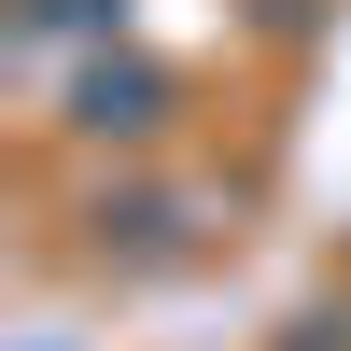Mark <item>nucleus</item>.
Here are the masks:
<instances>
[{"label": "nucleus", "mask_w": 351, "mask_h": 351, "mask_svg": "<svg viewBox=\"0 0 351 351\" xmlns=\"http://www.w3.org/2000/svg\"><path fill=\"white\" fill-rule=\"evenodd\" d=\"M169 112V84L155 71H84V99H71V127H99V141H141Z\"/></svg>", "instance_id": "obj_1"}, {"label": "nucleus", "mask_w": 351, "mask_h": 351, "mask_svg": "<svg viewBox=\"0 0 351 351\" xmlns=\"http://www.w3.org/2000/svg\"><path fill=\"white\" fill-rule=\"evenodd\" d=\"M127 0H28V43H56V28H112Z\"/></svg>", "instance_id": "obj_2"}]
</instances>
